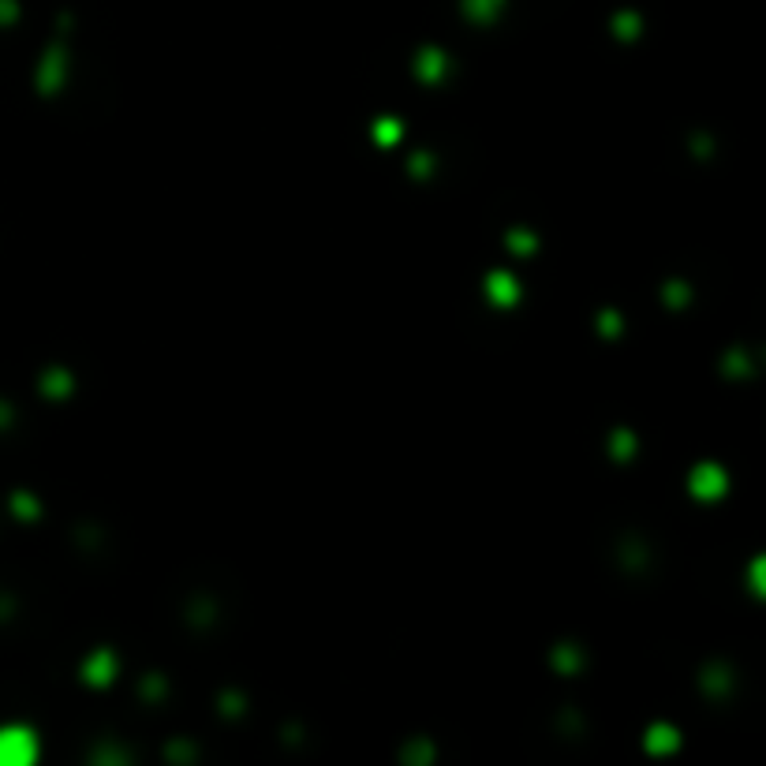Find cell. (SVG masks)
Segmentation results:
<instances>
[]
</instances>
